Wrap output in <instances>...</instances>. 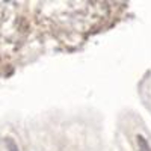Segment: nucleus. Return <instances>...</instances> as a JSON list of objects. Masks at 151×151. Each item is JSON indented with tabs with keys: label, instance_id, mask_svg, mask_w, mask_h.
Here are the masks:
<instances>
[{
	"label": "nucleus",
	"instance_id": "nucleus-1",
	"mask_svg": "<svg viewBox=\"0 0 151 151\" xmlns=\"http://www.w3.org/2000/svg\"><path fill=\"white\" fill-rule=\"evenodd\" d=\"M64 44L56 2H0V76H9L44 42Z\"/></svg>",
	"mask_w": 151,
	"mask_h": 151
},
{
	"label": "nucleus",
	"instance_id": "nucleus-2",
	"mask_svg": "<svg viewBox=\"0 0 151 151\" xmlns=\"http://www.w3.org/2000/svg\"><path fill=\"white\" fill-rule=\"evenodd\" d=\"M137 145H139V151H151V148L148 147L147 141L142 136H137Z\"/></svg>",
	"mask_w": 151,
	"mask_h": 151
},
{
	"label": "nucleus",
	"instance_id": "nucleus-3",
	"mask_svg": "<svg viewBox=\"0 0 151 151\" xmlns=\"http://www.w3.org/2000/svg\"><path fill=\"white\" fill-rule=\"evenodd\" d=\"M5 142H6V147L9 148V151H18V148H17L15 142L12 141L11 137H6V139H5Z\"/></svg>",
	"mask_w": 151,
	"mask_h": 151
}]
</instances>
